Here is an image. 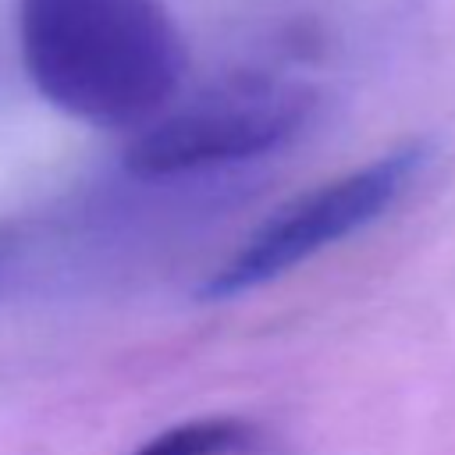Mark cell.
<instances>
[{
	"label": "cell",
	"instance_id": "obj_3",
	"mask_svg": "<svg viewBox=\"0 0 455 455\" xmlns=\"http://www.w3.org/2000/svg\"><path fill=\"white\" fill-rule=\"evenodd\" d=\"M430 149L423 142H405L387 149L338 178H327L284 206H277L252 235L210 274L203 284L206 299H235L263 288L331 245L377 224L423 174Z\"/></svg>",
	"mask_w": 455,
	"mask_h": 455
},
{
	"label": "cell",
	"instance_id": "obj_4",
	"mask_svg": "<svg viewBox=\"0 0 455 455\" xmlns=\"http://www.w3.org/2000/svg\"><path fill=\"white\" fill-rule=\"evenodd\" d=\"M270 448L274 441L252 419L203 416L153 434L132 455H270Z\"/></svg>",
	"mask_w": 455,
	"mask_h": 455
},
{
	"label": "cell",
	"instance_id": "obj_1",
	"mask_svg": "<svg viewBox=\"0 0 455 455\" xmlns=\"http://www.w3.org/2000/svg\"><path fill=\"white\" fill-rule=\"evenodd\" d=\"M18 46L46 103L103 128L160 117L188 68L164 0H18Z\"/></svg>",
	"mask_w": 455,
	"mask_h": 455
},
{
	"label": "cell",
	"instance_id": "obj_2",
	"mask_svg": "<svg viewBox=\"0 0 455 455\" xmlns=\"http://www.w3.org/2000/svg\"><path fill=\"white\" fill-rule=\"evenodd\" d=\"M316 107L313 85L270 71H238L164 110L139 132L124 167L142 178H181L281 149Z\"/></svg>",
	"mask_w": 455,
	"mask_h": 455
}]
</instances>
